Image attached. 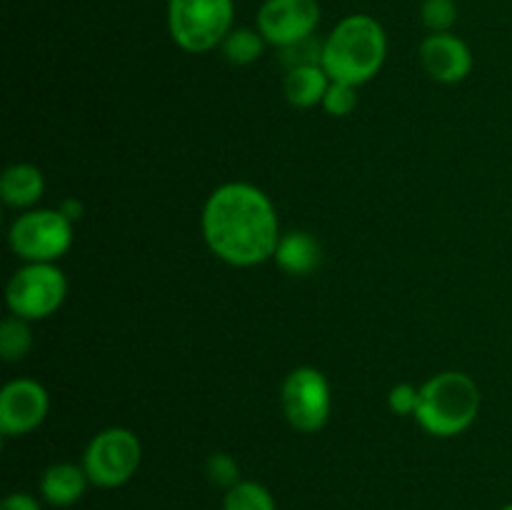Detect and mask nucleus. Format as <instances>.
Returning <instances> with one entry per match:
<instances>
[{
    "instance_id": "obj_23",
    "label": "nucleus",
    "mask_w": 512,
    "mask_h": 510,
    "mask_svg": "<svg viewBox=\"0 0 512 510\" xmlns=\"http://www.w3.org/2000/svg\"><path fill=\"white\" fill-rule=\"evenodd\" d=\"M0 510H40V503L28 493H10L0 503Z\"/></svg>"
},
{
    "instance_id": "obj_6",
    "label": "nucleus",
    "mask_w": 512,
    "mask_h": 510,
    "mask_svg": "<svg viewBox=\"0 0 512 510\" xmlns=\"http://www.w3.org/2000/svg\"><path fill=\"white\" fill-rule=\"evenodd\" d=\"M68 283L63 270L53 263H28L13 273L5 288L10 313L23 320H40L53 315L63 305Z\"/></svg>"
},
{
    "instance_id": "obj_20",
    "label": "nucleus",
    "mask_w": 512,
    "mask_h": 510,
    "mask_svg": "<svg viewBox=\"0 0 512 510\" xmlns=\"http://www.w3.org/2000/svg\"><path fill=\"white\" fill-rule=\"evenodd\" d=\"M205 473H208V480L218 488L230 490L233 485L240 483V468L235 463L233 455L228 453H213L205 463Z\"/></svg>"
},
{
    "instance_id": "obj_1",
    "label": "nucleus",
    "mask_w": 512,
    "mask_h": 510,
    "mask_svg": "<svg viewBox=\"0 0 512 510\" xmlns=\"http://www.w3.org/2000/svg\"><path fill=\"white\" fill-rule=\"evenodd\" d=\"M203 235L220 260L238 268L275 258L280 225L268 195L250 183H225L203 208Z\"/></svg>"
},
{
    "instance_id": "obj_3",
    "label": "nucleus",
    "mask_w": 512,
    "mask_h": 510,
    "mask_svg": "<svg viewBox=\"0 0 512 510\" xmlns=\"http://www.w3.org/2000/svg\"><path fill=\"white\" fill-rule=\"evenodd\" d=\"M480 410V390L470 375L448 370L433 375L420 388L415 420L420 428L438 438H453L473 425Z\"/></svg>"
},
{
    "instance_id": "obj_18",
    "label": "nucleus",
    "mask_w": 512,
    "mask_h": 510,
    "mask_svg": "<svg viewBox=\"0 0 512 510\" xmlns=\"http://www.w3.org/2000/svg\"><path fill=\"white\" fill-rule=\"evenodd\" d=\"M33 348V333H30L28 320L18 318V315H10L0 325V355L8 363L25 358Z\"/></svg>"
},
{
    "instance_id": "obj_11",
    "label": "nucleus",
    "mask_w": 512,
    "mask_h": 510,
    "mask_svg": "<svg viewBox=\"0 0 512 510\" xmlns=\"http://www.w3.org/2000/svg\"><path fill=\"white\" fill-rule=\"evenodd\" d=\"M420 63L435 83H460L473 70V53L450 33H433L420 45Z\"/></svg>"
},
{
    "instance_id": "obj_17",
    "label": "nucleus",
    "mask_w": 512,
    "mask_h": 510,
    "mask_svg": "<svg viewBox=\"0 0 512 510\" xmlns=\"http://www.w3.org/2000/svg\"><path fill=\"white\" fill-rule=\"evenodd\" d=\"M223 510H278L275 498L265 485L255 480H240L230 490H225Z\"/></svg>"
},
{
    "instance_id": "obj_10",
    "label": "nucleus",
    "mask_w": 512,
    "mask_h": 510,
    "mask_svg": "<svg viewBox=\"0 0 512 510\" xmlns=\"http://www.w3.org/2000/svg\"><path fill=\"white\" fill-rule=\"evenodd\" d=\"M48 408V390L38 380H10L0 393V430L5 435L30 433L43 423Z\"/></svg>"
},
{
    "instance_id": "obj_15",
    "label": "nucleus",
    "mask_w": 512,
    "mask_h": 510,
    "mask_svg": "<svg viewBox=\"0 0 512 510\" xmlns=\"http://www.w3.org/2000/svg\"><path fill=\"white\" fill-rule=\"evenodd\" d=\"M330 83L333 80L328 78L323 65H298L285 75V98L295 108H313V105L323 103Z\"/></svg>"
},
{
    "instance_id": "obj_8",
    "label": "nucleus",
    "mask_w": 512,
    "mask_h": 510,
    "mask_svg": "<svg viewBox=\"0 0 512 510\" xmlns=\"http://www.w3.org/2000/svg\"><path fill=\"white\" fill-rule=\"evenodd\" d=\"M280 405L300 433H318L330 418V385L315 368H295L280 390Z\"/></svg>"
},
{
    "instance_id": "obj_4",
    "label": "nucleus",
    "mask_w": 512,
    "mask_h": 510,
    "mask_svg": "<svg viewBox=\"0 0 512 510\" xmlns=\"http://www.w3.org/2000/svg\"><path fill=\"white\" fill-rule=\"evenodd\" d=\"M233 0H170L168 28L175 45L188 53H208L233 30Z\"/></svg>"
},
{
    "instance_id": "obj_21",
    "label": "nucleus",
    "mask_w": 512,
    "mask_h": 510,
    "mask_svg": "<svg viewBox=\"0 0 512 510\" xmlns=\"http://www.w3.org/2000/svg\"><path fill=\"white\" fill-rule=\"evenodd\" d=\"M323 108L328 110L330 115H350L355 108H358V93H355V85L348 83H330L328 93L323 98Z\"/></svg>"
},
{
    "instance_id": "obj_12",
    "label": "nucleus",
    "mask_w": 512,
    "mask_h": 510,
    "mask_svg": "<svg viewBox=\"0 0 512 510\" xmlns=\"http://www.w3.org/2000/svg\"><path fill=\"white\" fill-rule=\"evenodd\" d=\"M88 483L85 468L75 463H55L40 478V493H43L45 503L55 505V508H68L83 498Z\"/></svg>"
},
{
    "instance_id": "obj_22",
    "label": "nucleus",
    "mask_w": 512,
    "mask_h": 510,
    "mask_svg": "<svg viewBox=\"0 0 512 510\" xmlns=\"http://www.w3.org/2000/svg\"><path fill=\"white\" fill-rule=\"evenodd\" d=\"M418 400H420V390L413 388L410 383H400L390 390V410L395 415H415L418 410Z\"/></svg>"
},
{
    "instance_id": "obj_2",
    "label": "nucleus",
    "mask_w": 512,
    "mask_h": 510,
    "mask_svg": "<svg viewBox=\"0 0 512 510\" xmlns=\"http://www.w3.org/2000/svg\"><path fill=\"white\" fill-rule=\"evenodd\" d=\"M388 55L383 25L370 15H348L323 40L320 65L333 83L363 85L380 73Z\"/></svg>"
},
{
    "instance_id": "obj_9",
    "label": "nucleus",
    "mask_w": 512,
    "mask_h": 510,
    "mask_svg": "<svg viewBox=\"0 0 512 510\" xmlns=\"http://www.w3.org/2000/svg\"><path fill=\"white\" fill-rule=\"evenodd\" d=\"M320 23L318 0H265L258 10V30L265 43L290 48L310 38Z\"/></svg>"
},
{
    "instance_id": "obj_5",
    "label": "nucleus",
    "mask_w": 512,
    "mask_h": 510,
    "mask_svg": "<svg viewBox=\"0 0 512 510\" xmlns=\"http://www.w3.org/2000/svg\"><path fill=\"white\" fill-rule=\"evenodd\" d=\"M143 448L133 430L108 428L95 435L83 455L88 480L98 488H120L140 468Z\"/></svg>"
},
{
    "instance_id": "obj_7",
    "label": "nucleus",
    "mask_w": 512,
    "mask_h": 510,
    "mask_svg": "<svg viewBox=\"0 0 512 510\" xmlns=\"http://www.w3.org/2000/svg\"><path fill=\"white\" fill-rule=\"evenodd\" d=\"M10 248L28 263H53L73 245V223L60 210H28L10 228Z\"/></svg>"
},
{
    "instance_id": "obj_25",
    "label": "nucleus",
    "mask_w": 512,
    "mask_h": 510,
    "mask_svg": "<svg viewBox=\"0 0 512 510\" xmlns=\"http://www.w3.org/2000/svg\"><path fill=\"white\" fill-rule=\"evenodd\" d=\"M500 510H512V503H508V505H505V508H500Z\"/></svg>"
},
{
    "instance_id": "obj_16",
    "label": "nucleus",
    "mask_w": 512,
    "mask_h": 510,
    "mask_svg": "<svg viewBox=\"0 0 512 510\" xmlns=\"http://www.w3.org/2000/svg\"><path fill=\"white\" fill-rule=\"evenodd\" d=\"M223 53L230 63L235 65H250L263 55L265 38L260 35V30L253 28H233L228 33V38L223 40Z\"/></svg>"
},
{
    "instance_id": "obj_13",
    "label": "nucleus",
    "mask_w": 512,
    "mask_h": 510,
    "mask_svg": "<svg viewBox=\"0 0 512 510\" xmlns=\"http://www.w3.org/2000/svg\"><path fill=\"white\" fill-rule=\"evenodd\" d=\"M45 190V180L40 168L30 163L10 165L0 178V198L10 208H28V205L38 203L40 195Z\"/></svg>"
},
{
    "instance_id": "obj_14",
    "label": "nucleus",
    "mask_w": 512,
    "mask_h": 510,
    "mask_svg": "<svg viewBox=\"0 0 512 510\" xmlns=\"http://www.w3.org/2000/svg\"><path fill=\"white\" fill-rule=\"evenodd\" d=\"M323 260L320 243L310 233H288L280 238L278 250H275V263L290 275H310Z\"/></svg>"
},
{
    "instance_id": "obj_19",
    "label": "nucleus",
    "mask_w": 512,
    "mask_h": 510,
    "mask_svg": "<svg viewBox=\"0 0 512 510\" xmlns=\"http://www.w3.org/2000/svg\"><path fill=\"white\" fill-rule=\"evenodd\" d=\"M420 18H423L425 28H430L433 33H450L458 20V5L455 0H423Z\"/></svg>"
},
{
    "instance_id": "obj_24",
    "label": "nucleus",
    "mask_w": 512,
    "mask_h": 510,
    "mask_svg": "<svg viewBox=\"0 0 512 510\" xmlns=\"http://www.w3.org/2000/svg\"><path fill=\"white\" fill-rule=\"evenodd\" d=\"M60 213L65 215V218L70 220V223H75V220H80L83 218V205H80V200H75V198H68V200H63V203H60Z\"/></svg>"
}]
</instances>
